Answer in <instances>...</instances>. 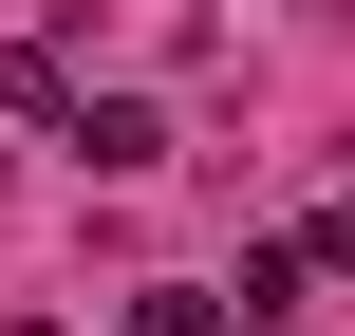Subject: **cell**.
<instances>
[{
	"instance_id": "cell-5",
	"label": "cell",
	"mask_w": 355,
	"mask_h": 336,
	"mask_svg": "<svg viewBox=\"0 0 355 336\" xmlns=\"http://www.w3.org/2000/svg\"><path fill=\"white\" fill-rule=\"evenodd\" d=\"M300 262H337V281H355V187L318 206V224H300Z\"/></svg>"
},
{
	"instance_id": "cell-6",
	"label": "cell",
	"mask_w": 355,
	"mask_h": 336,
	"mask_svg": "<svg viewBox=\"0 0 355 336\" xmlns=\"http://www.w3.org/2000/svg\"><path fill=\"white\" fill-rule=\"evenodd\" d=\"M0 336H75V318H0Z\"/></svg>"
},
{
	"instance_id": "cell-1",
	"label": "cell",
	"mask_w": 355,
	"mask_h": 336,
	"mask_svg": "<svg viewBox=\"0 0 355 336\" xmlns=\"http://www.w3.org/2000/svg\"><path fill=\"white\" fill-rule=\"evenodd\" d=\"M75 150L131 187V168H168V112H150V94H75Z\"/></svg>"
},
{
	"instance_id": "cell-2",
	"label": "cell",
	"mask_w": 355,
	"mask_h": 336,
	"mask_svg": "<svg viewBox=\"0 0 355 336\" xmlns=\"http://www.w3.org/2000/svg\"><path fill=\"white\" fill-rule=\"evenodd\" d=\"M0 112H19V131H75V56L19 37V56H0Z\"/></svg>"
},
{
	"instance_id": "cell-3",
	"label": "cell",
	"mask_w": 355,
	"mask_h": 336,
	"mask_svg": "<svg viewBox=\"0 0 355 336\" xmlns=\"http://www.w3.org/2000/svg\"><path fill=\"white\" fill-rule=\"evenodd\" d=\"M300 281H318L300 243H243V281H225V318H243V336H281V318H300Z\"/></svg>"
},
{
	"instance_id": "cell-4",
	"label": "cell",
	"mask_w": 355,
	"mask_h": 336,
	"mask_svg": "<svg viewBox=\"0 0 355 336\" xmlns=\"http://www.w3.org/2000/svg\"><path fill=\"white\" fill-rule=\"evenodd\" d=\"M131 336H225V299H206V281H150V299H131Z\"/></svg>"
}]
</instances>
